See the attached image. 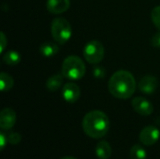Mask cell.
Listing matches in <instances>:
<instances>
[{"label":"cell","instance_id":"obj_23","mask_svg":"<svg viewBox=\"0 0 160 159\" xmlns=\"http://www.w3.org/2000/svg\"><path fill=\"white\" fill-rule=\"evenodd\" d=\"M0 36H1V38H0V40H1L0 52H3L4 50H5V48H6V46H7V44H8V40H7V37H6V36H5V34H4L3 32H1Z\"/></svg>","mask_w":160,"mask_h":159},{"label":"cell","instance_id":"obj_12","mask_svg":"<svg viewBox=\"0 0 160 159\" xmlns=\"http://www.w3.org/2000/svg\"><path fill=\"white\" fill-rule=\"evenodd\" d=\"M112 149L106 141H100L96 146V156L99 159H109L112 157Z\"/></svg>","mask_w":160,"mask_h":159},{"label":"cell","instance_id":"obj_8","mask_svg":"<svg viewBox=\"0 0 160 159\" xmlns=\"http://www.w3.org/2000/svg\"><path fill=\"white\" fill-rule=\"evenodd\" d=\"M63 98L68 103H75L81 97V89L74 82H68L62 88Z\"/></svg>","mask_w":160,"mask_h":159},{"label":"cell","instance_id":"obj_16","mask_svg":"<svg viewBox=\"0 0 160 159\" xmlns=\"http://www.w3.org/2000/svg\"><path fill=\"white\" fill-rule=\"evenodd\" d=\"M21 54L16 51H9L3 56V61L5 64L9 66H15L18 65L21 62Z\"/></svg>","mask_w":160,"mask_h":159},{"label":"cell","instance_id":"obj_7","mask_svg":"<svg viewBox=\"0 0 160 159\" xmlns=\"http://www.w3.org/2000/svg\"><path fill=\"white\" fill-rule=\"evenodd\" d=\"M132 107L137 113L142 116L151 115L154 112L153 104L149 100H147L145 97H137L133 98Z\"/></svg>","mask_w":160,"mask_h":159},{"label":"cell","instance_id":"obj_10","mask_svg":"<svg viewBox=\"0 0 160 159\" xmlns=\"http://www.w3.org/2000/svg\"><path fill=\"white\" fill-rule=\"evenodd\" d=\"M158 87V80L156 77L152 75H146L144 76L139 83V89L141 92L146 95L153 94Z\"/></svg>","mask_w":160,"mask_h":159},{"label":"cell","instance_id":"obj_11","mask_svg":"<svg viewBox=\"0 0 160 159\" xmlns=\"http://www.w3.org/2000/svg\"><path fill=\"white\" fill-rule=\"evenodd\" d=\"M70 6L69 0H47V9L52 14H61L66 12Z\"/></svg>","mask_w":160,"mask_h":159},{"label":"cell","instance_id":"obj_5","mask_svg":"<svg viewBox=\"0 0 160 159\" xmlns=\"http://www.w3.org/2000/svg\"><path fill=\"white\" fill-rule=\"evenodd\" d=\"M105 55L104 46L100 41L91 40L83 48L84 59L90 64H98L102 61Z\"/></svg>","mask_w":160,"mask_h":159},{"label":"cell","instance_id":"obj_6","mask_svg":"<svg viewBox=\"0 0 160 159\" xmlns=\"http://www.w3.org/2000/svg\"><path fill=\"white\" fill-rule=\"evenodd\" d=\"M159 129L154 126L145 127L140 133V141L145 146L154 145L159 140Z\"/></svg>","mask_w":160,"mask_h":159},{"label":"cell","instance_id":"obj_19","mask_svg":"<svg viewBox=\"0 0 160 159\" xmlns=\"http://www.w3.org/2000/svg\"><path fill=\"white\" fill-rule=\"evenodd\" d=\"M22 140V136L17 132H12L8 135V142H9L11 145L18 144Z\"/></svg>","mask_w":160,"mask_h":159},{"label":"cell","instance_id":"obj_20","mask_svg":"<svg viewBox=\"0 0 160 159\" xmlns=\"http://www.w3.org/2000/svg\"><path fill=\"white\" fill-rule=\"evenodd\" d=\"M93 75L97 79H102L106 75V70L102 67H95L93 69Z\"/></svg>","mask_w":160,"mask_h":159},{"label":"cell","instance_id":"obj_2","mask_svg":"<svg viewBox=\"0 0 160 159\" xmlns=\"http://www.w3.org/2000/svg\"><path fill=\"white\" fill-rule=\"evenodd\" d=\"M82 126L87 136L92 139H101L109 132L110 120L105 112L94 110L84 115Z\"/></svg>","mask_w":160,"mask_h":159},{"label":"cell","instance_id":"obj_3","mask_svg":"<svg viewBox=\"0 0 160 159\" xmlns=\"http://www.w3.org/2000/svg\"><path fill=\"white\" fill-rule=\"evenodd\" d=\"M85 65L83 61L76 55L68 56L62 65V74L68 80L78 81L85 75Z\"/></svg>","mask_w":160,"mask_h":159},{"label":"cell","instance_id":"obj_17","mask_svg":"<svg viewBox=\"0 0 160 159\" xmlns=\"http://www.w3.org/2000/svg\"><path fill=\"white\" fill-rule=\"evenodd\" d=\"M147 158V153L145 149L139 145L135 144L131 147L130 150V159H146Z\"/></svg>","mask_w":160,"mask_h":159},{"label":"cell","instance_id":"obj_4","mask_svg":"<svg viewBox=\"0 0 160 159\" xmlns=\"http://www.w3.org/2000/svg\"><path fill=\"white\" fill-rule=\"evenodd\" d=\"M51 32L53 39L59 44H65L72 36V28L69 22L62 17H56L52 20Z\"/></svg>","mask_w":160,"mask_h":159},{"label":"cell","instance_id":"obj_24","mask_svg":"<svg viewBox=\"0 0 160 159\" xmlns=\"http://www.w3.org/2000/svg\"><path fill=\"white\" fill-rule=\"evenodd\" d=\"M61 159H77V158H75L74 157H62Z\"/></svg>","mask_w":160,"mask_h":159},{"label":"cell","instance_id":"obj_21","mask_svg":"<svg viewBox=\"0 0 160 159\" xmlns=\"http://www.w3.org/2000/svg\"><path fill=\"white\" fill-rule=\"evenodd\" d=\"M7 142H8V136H6L4 132H1L0 133V150L1 151L5 149Z\"/></svg>","mask_w":160,"mask_h":159},{"label":"cell","instance_id":"obj_15","mask_svg":"<svg viewBox=\"0 0 160 159\" xmlns=\"http://www.w3.org/2000/svg\"><path fill=\"white\" fill-rule=\"evenodd\" d=\"M14 85V81L13 78L6 73V72H1L0 74V88L2 92H8L9 91Z\"/></svg>","mask_w":160,"mask_h":159},{"label":"cell","instance_id":"obj_18","mask_svg":"<svg viewBox=\"0 0 160 159\" xmlns=\"http://www.w3.org/2000/svg\"><path fill=\"white\" fill-rule=\"evenodd\" d=\"M151 17L155 26L160 30V6H157L152 9Z\"/></svg>","mask_w":160,"mask_h":159},{"label":"cell","instance_id":"obj_1","mask_svg":"<svg viewBox=\"0 0 160 159\" xmlns=\"http://www.w3.org/2000/svg\"><path fill=\"white\" fill-rule=\"evenodd\" d=\"M108 88L114 97L128 99L135 93L136 80L129 71L118 70L110 78Z\"/></svg>","mask_w":160,"mask_h":159},{"label":"cell","instance_id":"obj_22","mask_svg":"<svg viewBox=\"0 0 160 159\" xmlns=\"http://www.w3.org/2000/svg\"><path fill=\"white\" fill-rule=\"evenodd\" d=\"M152 45L155 48H160V31L158 32L152 38Z\"/></svg>","mask_w":160,"mask_h":159},{"label":"cell","instance_id":"obj_14","mask_svg":"<svg viewBox=\"0 0 160 159\" xmlns=\"http://www.w3.org/2000/svg\"><path fill=\"white\" fill-rule=\"evenodd\" d=\"M63 81H64L63 74H54L47 80L46 86L50 91L55 92L61 87V85L63 84Z\"/></svg>","mask_w":160,"mask_h":159},{"label":"cell","instance_id":"obj_13","mask_svg":"<svg viewBox=\"0 0 160 159\" xmlns=\"http://www.w3.org/2000/svg\"><path fill=\"white\" fill-rule=\"evenodd\" d=\"M39 51L43 56L52 57V56H54L59 52V47L57 44L48 41V42H44L40 45Z\"/></svg>","mask_w":160,"mask_h":159},{"label":"cell","instance_id":"obj_9","mask_svg":"<svg viewBox=\"0 0 160 159\" xmlns=\"http://www.w3.org/2000/svg\"><path fill=\"white\" fill-rule=\"evenodd\" d=\"M16 123V112L9 108L2 110L0 112V127L2 130L11 129Z\"/></svg>","mask_w":160,"mask_h":159}]
</instances>
